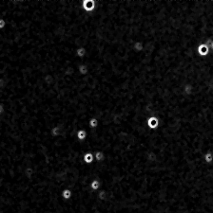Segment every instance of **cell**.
Segmentation results:
<instances>
[{
    "label": "cell",
    "instance_id": "ac0fdd59",
    "mask_svg": "<svg viewBox=\"0 0 213 213\" xmlns=\"http://www.w3.org/2000/svg\"><path fill=\"white\" fill-rule=\"evenodd\" d=\"M209 48H210V50L211 51H213V41L210 43V44H209Z\"/></svg>",
    "mask_w": 213,
    "mask_h": 213
},
{
    "label": "cell",
    "instance_id": "5b68a950",
    "mask_svg": "<svg viewBox=\"0 0 213 213\" xmlns=\"http://www.w3.org/2000/svg\"><path fill=\"white\" fill-rule=\"evenodd\" d=\"M133 49H134V51H136V52H138V53H140V52H142V51H144V49H145V44H144V42L142 41V40L136 41V42L133 44Z\"/></svg>",
    "mask_w": 213,
    "mask_h": 213
},
{
    "label": "cell",
    "instance_id": "ba28073f",
    "mask_svg": "<svg viewBox=\"0 0 213 213\" xmlns=\"http://www.w3.org/2000/svg\"><path fill=\"white\" fill-rule=\"evenodd\" d=\"M83 160L87 165H90L94 162V154L93 153H86L83 156Z\"/></svg>",
    "mask_w": 213,
    "mask_h": 213
},
{
    "label": "cell",
    "instance_id": "9c48e42d",
    "mask_svg": "<svg viewBox=\"0 0 213 213\" xmlns=\"http://www.w3.org/2000/svg\"><path fill=\"white\" fill-rule=\"evenodd\" d=\"M77 70H78V73L81 76H86L89 73V66L86 63H80V65L77 66Z\"/></svg>",
    "mask_w": 213,
    "mask_h": 213
},
{
    "label": "cell",
    "instance_id": "277c9868",
    "mask_svg": "<svg viewBox=\"0 0 213 213\" xmlns=\"http://www.w3.org/2000/svg\"><path fill=\"white\" fill-rule=\"evenodd\" d=\"M63 134V126L62 125H55L52 128L51 130V134L52 137L54 138H57L60 137Z\"/></svg>",
    "mask_w": 213,
    "mask_h": 213
},
{
    "label": "cell",
    "instance_id": "e0dca14e",
    "mask_svg": "<svg viewBox=\"0 0 213 213\" xmlns=\"http://www.w3.org/2000/svg\"><path fill=\"white\" fill-rule=\"evenodd\" d=\"M4 112V107H3V105L0 104V115H2Z\"/></svg>",
    "mask_w": 213,
    "mask_h": 213
},
{
    "label": "cell",
    "instance_id": "6da1fadb",
    "mask_svg": "<svg viewBox=\"0 0 213 213\" xmlns=\"http://www.w3.org/2000/svg\"><path fill=\"white\" fill-rule=\"evenodd\" d=\"M213 40H208L204 43H201V44H199L198 47H197V52H198V55L201 56V57H205L208 56L210 52V48H209V44L212 42Z\"/></svg>",
    "mask_w": 213,
    "mask_h": 213
},
{
    "label": "cell",
    "instance_id": "2e32d148",
    "mask_svg": "<svg viewBox=\"0 0 213 213\" xmlns=\"http://www.w3.org/2000/svg\"><path fill=\"white\" fill-rule=\"evenodd\" d=\"M6 26H7L6 20L4 18H0V31H3L6 27Z\"/></svg>",
    "mask_w": 213,
    "mask_h": 213
},
{
    "label": "cell",
    "instance_id": "8fae6325",
    "mask_svg": "<svg viewBox=\"0 0 213 213\" xmlns=\"http://www.w3.org/2000/svg\"><path fill=\"white\" fill-rule=\"evenodd\" d=\"M89 127L91 130H95L99 127V119L97 118H91L89 120Z\"/></svg>",
    "mask_w": 213,
    "mask_h": 213
},
{
    "label": "cell",
    "instance_id": "30bf717a",
    "mask_svg": "<svg viewBox=\"0 0 213 213\" xmlns=\"http://www.w3.org/2000/svg\"><path fill=\"white\" fill-rule=\"evenodd\" d=\"M75 54H76V56H77V58L84 59L85 57H86V55H87V49L85 48L84 47H79L76 48Z\"/></svg>",
    "mask_w": 213,
    "mask_h": 213
},
{
    "label": "cell",
    "instance_id": "9a60e30c",
    "mask_svg": "<svg viewBox=\"0 0 213 213\" xmlns=\"http://www.w3.org/2000/svg\"><path fill=\"white\" fill-rule=\"evenodd\" d=\"M7 85V81L4 77H0V89H3L6 87Z\"/></svg>",
    "mask_w": 213,
    "mask_h": 213
},
{
    "label": "cell",
    "instance_id": "3957f363",
    "mask_svg": "<svg viewBox=\"0 0 213 213\" xmlns=\"http://www.w3.org/2000/svg\"><path fill=\"white\" fill-rule=\"evenodd\" d=\"M160 125V120L156 116H151L147 119V126L150 130H156Z\"/></svg>",
    "mask_w": 213,
    "mask_h": 213
},
{
    "label": "cell",
    "instance_id": "7c38bea8",
    "mask_svg": "<svg viewBox=\"0 0 213 213\" xmlns=\"http://www.w3.org/2000/svg\"><path fill=\"white\" fill-rule=\"evenodd\" d=\"M88 137V133L86 130H83V129H80V130H78L77 133H76V137L78 140H80V141H84L85 139L87 138Z\"/></svg>",
    "mask_w": 213,
    "mask_h": 213
},
{
    "label": "cell",
    "instance_id": "52a82bcc",
    "mask_svg": "<svg viewBox=\"0 0 213 213\" xmlns=\"http://www.w3.org/2000/svg\"><path fill=\"white\" fill-rule=\"evenodd\" d=\"M61 196H62V198L64 199V200L68 201V200H69V199L73 198V190L69 189H64L61 191Z\"/></svg>",
    "mask_w": 213,
    "mask_h": 213
},
{
    "label": "cell",
    "instance_id": "8992f818",
    "mask_svg": "<svg viewBox=\"0 0 213 213\" xmlns=\"http://www.w3.org/2000/svg\"><path fill=\"white\" fill-rule=\"evenodd\" d=\"M101 186H102V184H101V181L99 180V179H93V180H91L90 184V188L92 191H97L101 189Z\"/></svg>",
    "mask_w": 213,
    "mask_h": 213
},
{
    "label": "cell",
    "instance_id": "d6986e66",
    "mask_svg": "<svg viewBox=\"0 0 213 213\" xmlns=\"http://www.w3.org/2000/svg\"><path fill=\"white\" fill-rule=\"evenodd\" d=\"M0 116H1V115H0Z\"/></svg>",
    "mask_w": 213,
    "mask_h": 213
},
{
    "label": "cell",
    "instance_id": "5bb4252c",
    "mask_svg": "<svg viewBox=\"0 0 213 213\" xmlns=\"http://www.w3.org/2000/svg\"><path fill=\"white\" fill-rule=\"evenodd\" d=\"M203 158H204V161L207 163V164H211V163L213 162V153L207 152L204 154Z\"/></svg>",
    "mask_w": 213,
    "mask_h": 213
},
{
    "label": "cell",
    "instance_id": "4fadbf2b",
    "mask_svg": "<svg viewBox=\"0 0 213 213\" xmlns=\"http://www.w3.org/2000/svg\"><path fill=\"white\" fill-rule=\"evenodd\" d=\"M106 159V154L102 151H98L94 153V160L97 162H103Z\"/></svg>",
    "mask_w": 213,
    "mask_h": 213
},
{
    "label": "cell",
    "instance_id": "7a4b0ae2",
    "mask_svg": "<svg viewBox=\"0 0 213 213\" xmlns=\"http://www.w3.org/2000/svg\"><path fill=\"white\" fill-rule=\"evenodd\" d=\"M82 9L86 12H92L96 8V0H82Z\"/></svg>",
    "mask_w": 213,
    "mask_h": 213
}]
</instances>
